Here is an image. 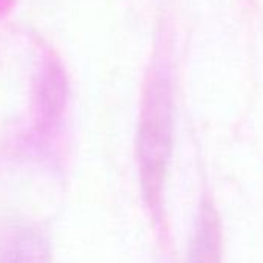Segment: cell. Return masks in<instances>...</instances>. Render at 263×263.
I'll list each match as a JSON object with an SVG mask.
<instances>
[{
  "instance_id": "cell-2",
  "label": "cell",
  "mask_w": 263,
  "mask_h": 263,
  "mask_svg": "<svg viewBox=\"0 0 263 263\" xmlns=\"http://www.w3.org/2000/svg\"><path fill=\"white\" fill-rule=\"evenodd\" d=\"M187 263H223V229L215 206L204 200L198 211Z\"/></svg>"
},
{
  "instance_id": "cell-1",
  "label": "cell",
  "mask_w": 263,
  "mask_h": 263,
  "mask_svg": "<svg viewBox=\"0 0 263 263\" xmlns=\"http://www.w3.org/2000/svg\"><path fill=\"white\" fill-rule=\"evenodd\" d=\"M174 146V111L166 88L155 87L144 99L137 134V160L146 203L157 209L161 200Z\"/></svg>"
},
{
  "instance_id": "cell-3",
  "label": "cell",
  "mask_w": 263,
  "mask_h": 263,
  "mask_svg": "<svg viewBox=\"0 0 263 263\" xmlns=\"http://www.w3.org/2000/svg\"><path fill=\"white\" fill-rule=\"evenodd\" d=\"M0 263H48V248L34 229L14 231L0 254Z\"/></svg>"
}]
</instances>
